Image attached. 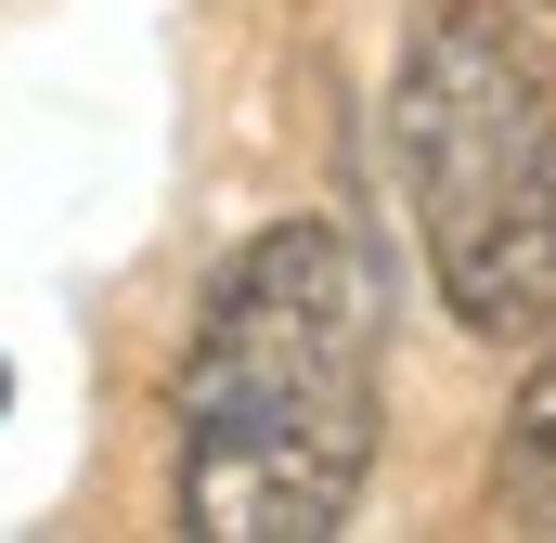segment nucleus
Segmentation results:
<instances>
[{
    "label": "nucleus",
    "instance_id": "7ed1b4c3",
    "mask_svg": "<svg viewBox=\"0 0 556 543\" xmlns=\"http://www.w3.org/2000/svg\"><path fill=\"white\" fill-rule=\"evenodd\" d=\"M492 518H505V531H556V337H544V363L518 376V402H505V453H492Z\"/></svg>",
    "mask_w": 556,
    "mask_h": 543
},
{
    "label": "nucleus",
    "instance_id": "f257e3e1",
    "mask_svg": "<svg viewBox=\"0 0 556 543\" xmlns=\"http://www.w3.org/2000/svg\"><path fill=\"white\" fill-rule=\"evenodd\" d=\"M376 479V260L273 220L207 272L168 376V492L194 543H337Z\"/></svg>",
    "mask_w": 556,
    "mask_h": 543
},
{
    "label": "nucleus",
    "instance_id": "20e7f679",
    "mask_svg": "<svg viewBox=\"0 0 556 543\" xmlns=\"http://www.w3.org/2000/svg\"><path fill=\"white\" fill-rule=\"evenodd\" d=\"M0 402H13V363H0Z\"/></svg>",
    "mask_w": 556,
    "mask_h": 543
},
{
    "label": "nucleus",
    "instance_id": "f03ea898",
    "mask_svg": "<svg viewBox=\"0 0 556 543\" xmlns=\"http://www.w3.org/2000/svg\"><path fill=\"white\" fill-rule=\"evenodd\" d=\"M389 142L427 233V285L466 337L556 324V65L518 0H427L389 78Z\"/></svg>",
    "mask_w": 556,
    "mask_h": 543
}]
</instances>
